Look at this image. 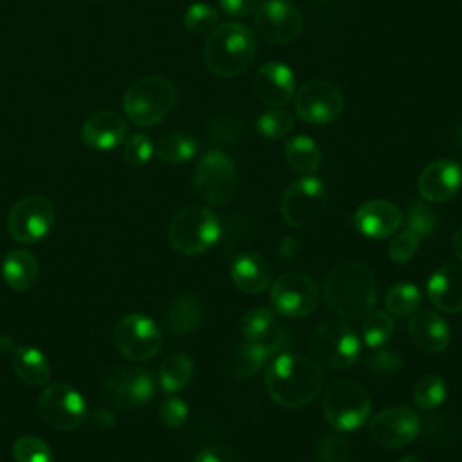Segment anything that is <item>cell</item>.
Listing matches in <instances>:
<instances>
[{"label": "cell", "mask_w": 462, "mask_h": 462, "mask_svg": "<svg viewBox=\"0 0 462 462\" xmlns=\"http://www.w3.org/2000/svg\"><path fill=\"white\" fill-rule=\"evenodd\" d=\"M323 386V372L310 357L280 352L265 372V390L283 408H301L312 402Z\"/></svg>", "instance_id": "obj_1"}, {"label": "cell", "mask_w": 462, "mask_h": 462, "mask_svg": "<svg viewBox=\"0 0 462 462\" xmlns=\"http://www.w3.org/2000/svg\"><path fill=\"white\" fill-rule=\"evenodd\" d=\"M325 301L341 318L366 316L377 301V282L363 262L348 260L332 267L323 285Z\"/></svg>", "instance_id": "obj_2"}, {"label": "cell", "mask_w": 462, "mask_h": 462, "mask_svg": "<svg viewBox=\"0 0 462 462\" xmlns=\"http://www.w3.org/2000/svg\"><path fill=\"white\" fill-rule=\"evenodd\" d=\"M256 56V38L253 31L238 22L220 23L211 31L204 61L208 69L220 78H235L245 72Z\"/></svg>", "instance_id": "obj_3"}, {"label": "cell", "mask_w": 462, "mask_h": 462, "mask_svg": "<svg viewBox=\"0 0 462 462\" xmlns=\"http://www.w3.org/2000/svg\"><path fill=\"white\" fill-rule=\"evenodd\" d=\"M177 103V88L164 76H143L128 85L123 96L125 116L137 126L161 123Z\"/></svg>", "instance_id": "obj_4"}, {"label": "cell", "mask_w": 462, "mask_h": 462, "mask_svg": "<svg viewBox=\"0 0 462 462\" xmlns=\"http://www.w3.org/2000/svg\"><path fill=\"white\" fill-rule=\"evenodd\" d=\"M220 222L206 206L191 204L175 213L168 227L171 247L186 256H197L213 247L220 238Z\"/></svg>", "instance_id": "obj_5"}, {"label": "cell", "mask_w": 462, "mask_h": 462, "mask_svg": "<svg viewBox=\"0 0 462 462\" xmlns=\"http://www.w3.org/2000/svg\"><path fill=\"white\" fill-rule=\"evenodd\" d=\"M310 359L328 368H346L361 354V341L356 330L341 319L319 323L309 337Z\"/></svg>", "instance_id": "obj_6"}, {"label": "cell", "mask_w": 462, "mask_h": 462, "mask_svg": "<svg viewBox=\"0 0 462 462\" xmlns=\"http://www.w3.org/2000/svg\"><path fill=\"white\" fill-rule=\"evenodd\" d=\"M372 401L359 383L339 379L328 384L323 397V417L336 431H354L370 415Z\"/></svg>", "instance_id": "obj_7"}, {"label": "cell", "mask_w": 462, "mask_h": 462, "mask_svg": "<svg viewBox=\"0 0 462 462\" xmlns=\"http://www.w3.org/2000/svg\"><path fill=\"white\" fill-rule=\"evenodd\" d=\"M193 188L213 206L227 204L238 189V173L233 161L220 150L204 153L193 171Z\"/></svg>", "instance_id": "obj_8"}, {"label": "cell", "mask_w": 462, "mask_h": 462, "mask_svg": "<svg viewBox=\"0 0 462 462\" xmlns=\"http://www.w3.org/2000/svg\"><path fill=\"white\" fill-rule=\"evenodd\" d=\"M327 208V188L314 175H300L294 179L280 202L285 222L292 227H309L319 220Z\"/></svg>", "instance_id": "obj_9"}, {"label": "cell", "mask_w": 462, "mask_h": 462, "mask_svg": "<svg viewBox=\"0 0 462 462\" xmlns=\"http://www.w3.org/2000/svg\"><path fill=\"white\" fill-rule=\"evenodd\" d=\"M116 348L130 361H148L162 348L161 327L144 314L132 312L123 316L112 330Z\"/></svg>", "instance_id": "obj_10"}, {"label": "cell", "mask_w": 462, "mask_h": 462, "mask_svg": "<svg viewBox=\"0 0 462 462\" xmlns=\"http://www.w3.org/2000/svg\"><path fill=\"white\" fill-rule=\"evenodd\" d=\"M38 411L51 428L70 431L88 419L83 395L65 381L51 383L38 397Z\"/></svg>", "instance_id": "obj_11"}, {"label": "cell", "mask_w": 462, "mask_h": 462, "mask_svg": "<svg viewBox=\"0 0 462 462\" xmlns=\"http://www.w3.org/2000/svg\"><path fill=\"white\" fill-rule=\"evenodd\" d=\"M56 222V208L43 195L20 199L7 215V231L20 244H38Z\"/></svg>", "instance_id": "obj_12"}, {"label": "cell", "mask_w": 462, "mask_h": 462, "mask_svg": "<svg viewBox=\"0 0 462 462\" xmlns=\"http://www.w3.org/2000/svg\"><path fill=\"white\" fill-rule=\"evenodd\" d=\"M101 390L112 408L132 410L153 397L155 384L150 372L141 366H117L105 375Z\"/></svg>", "instance_id": "obj_13"}, {"label": "cell", "mask_w": 462, "mask_h": 462, "mask_svg": "<svg viewBox=\"0 0 462 462\" xmlns=\"http://www.w3.org/2000/svg\"><path fill=\"white\" fill-rule=\"evenodd\" d=\"M345 106L343 92L330 81L312 79L296 92V116L312 125H327L339 117Z\"/></svg>", "instance_id": "obj_14"}, {"label": "cell", "mask_w": 462, "mask_h": 462, "mask_svg": "<svg viewBox=\"0 0 462 462\" xmlns=\"http://www.w3.org/2000/svg\"><path fill=\"white\" fill-rule=\"evenodd\" d=\"M319 301V291L312 278L303 273H285L271 287V303L276 312L287 318L312 314Z\"/></svg>", "instance_id": "obj_15"}, {"label": "cell", "mask_w": 462, "mask_h": 462, "mask_svg": "<svg viewBox=\"0 0 462 462\" xmlns=\"http://www.w3.org/2000/svg\"><path fill=\"white\" fill-rule=\"evenodd\" d=\"M253 23L254 31L274 45L291 43L303 27L300 9L289 0H265L254 11Z\"/></svg>", "instance_id": "obj_16"}, {"label": "cell", "mask_w": 462, "mask_h": 462, "mask_svg": "<svg viewBox=\"0 0 462 462\" xmlns=\"http://www.w3.org/2000/svg\"><path fill=\"white\" fill-rule=\"evenodd\" d=\"M420 431L419 415L408 406H390L379 411L368 422L370 439L386 449L404 448L417 439Z\"/></svg>", "instance_id": "obj_17"}, {"label": "cell", "mask_w": 462, "mask_h": 462, "mask_svg": "<svg viewBox=\"0 0 462 462\" xmlns=\"http://www.w3.org/2000/svg\"><path fill=\"white\" fill-rule=\"evenodd\" d=\"M289 339V332L285 328H278V332L267 341H245L236 345L229 359L231 372L242 379L253 377L262 370L273 354L285 352Z\"/></svg>", "instance_id": "obj_18"}, {"label": "cell", "mask_w": 462, "mask_h": 462, "mask_svg": "<svg viewBox=\"0 0 462 462\" xmlns=\"http://www.w3.org/2000/svg\"><path fill=\"white\" fill-rule=\"evenodd\" d=\"M404 217L401 209L390 200L374 199L357 208L354 213V227L366 238L383 240L397 233Z\"/></svg>", "instance_id": "obj_19"}, {"label": "cell", "mask_w": 462, "mask_h": 462, "mask_svg": "<svg viewBox=\"0 0 462 462\" xmlns=\"http://www.w3.org/2000/svg\"><path fill=\"white\" fill-rule=\"evenodd\" d=\"M253 90L260 101L278 108L292 99L296 79L292 70L280 61H267L253 76Z\"/></svg>", "instance_id": "obj_20"}, {"label": "cell", "mask_w": 462, "mask_h": 462, "mask_svg": "<svg viewBox=\"0 0 462 462\" xmlns=\"http://www.w3.org/2000/svg\"><path fill=\"white\" fill-rule=\"evenodd\" d=\"M462 184V170L451 159L430 162L419 175L417 189L428 202H444L457 195Z\"/></svg>", "instance_id": "obj_21"}, {"label": "cell", "mask_w": 462, "mask_h": 462, "mask_svg": "<svg viewBox=\"0 0 462 462\" xmlns=\"http://www.w3.org/2000/svg\"><path fill=\"white\" fill-rule=\"evenodd\" d=\"M126 119L114 110H99L90 114L81 125V141L94 150L108 152L123 144L126 139Z\"/></svg>", "instance_id": "obj_22"}, {"label": "cell", "mask_w": 462, "mask_h": 462, "mask_svg": "<svg viewBox=\"0 0 462 462\" xmlns=\"http://www.w3.org/2000/svg\"><path fill=\"white\" fill-rule=\"evenodd\" d=\"M426 292L440 312L462 310V263H444L428 280Z\"/></svg>", "instance_id": "obj_23"}, {"label": "cell", "mask_w": 462, "mask_h": 462, "mask_svg": "<svg viewBox=\"0 0 462 462\" xmlns=\"http://www.w3.org/2000/svg\"><path fill=\"white\" fill-rule=\"evenodd\" d=\"M408 336L417 348L428 354H440L449 345V328L433 310L413 312L408 321Z\"/></svg>", "instance_id": "obj_24"}, {"label": "cell", "mask_w": 462, "mask_h": 462, "mask_svg": "<svg viewBox=\"0 0 462 462\" xmlns=\"http://www.w3.org/2000/svg\"><path fill=\"white\" fill-rule=\"evenodd\" d=\"M14 375L29 386H43L51 377V365L42 350L31 345H14L5 350Z\"/></svg>", "instance_id": "obj_25"}, {"label": "cell", "mask_w": 462, "mask_h": 462, "mask_svg": "<svg viewBox=\"0 0 462 462\" xmlns=\"http://www.w3.org/2000/svg\"><path fill=\"white\" fill-rule=\"evenodd\" d=\"M231 280L245 294H260L271 283V265L258 253H242L233 260Z\"/></svg>", "instance_id": "obj_26"}, {"label": "cell", "mask_w": 462, "mask_h": 462, "mask_svg": "<svg viewBox=\"0 0 462 462\" xmlns=\"http://www.w3.org/2000/svg\"><path fill=\"white\" fill-rule=\"evenodd\" d=\"M204 305L195 294H179L166 307V325L173 334H191L204 321Z\"/></svg>", "instance_id": "obj_27"}, {"label": "cell", "mask_w": 462, "mask_h": 462, "mask_svg": "<svg viewBox=\"0 0 462 462\" xmlns=\"http://www.w3.org/2000/svg\"><path fill=\"white\" fill-rule=\"evenodd\" d=\"M38 260L25 249H13L2 262V278L5 285L16 292L31 289L38 278Z\"/></svg>", "instance_id": "obj_28"}, {"label": "cell", "mask_w": 462, "mask_h": 462, "mask_svg": "<svg viewBox=\"0 0 462 462\" xmlns=\"http://www.w3.org/2000/svg\"><path fill=\"white\" fill-rule=\"evenodd\" d=\"M287 164L300 175H312L321 166V150L309 135H294L283 148Z\"/></svg>", "instance_id": "obj_29"}, {"label": "cell", "mask_w": 462, "mask_h": 462, "mask_svg": "<svg viewBox=\"0 0 462 462\" xmlns=\"http://www.w3.org/2000/svg\"><path fill=\"white\" fill-rule=\"evenodd\" d=\"M193 379V361L186 354H170L159 366V384L164 392L175 393Z\"/></svg>", "instance_id": "obj_30"}, {"label": "cell", "mask_w": 462, "mask_h": 462, "mask_svg": "<svg viewBox=\"0 0 462 462\" xmlns=\"http://www.w3.org/2000/svg\"><path fill=\"white\" fill-rule=\"evenodd\" d=\"M278 321L271 309L254 307L249 309L238 323V330L245 341H267L278 332Z\"/></svg>", "instance_id": "obj_31"}, {"label": "cell", "mask_w": 462, "mask_h": 462, "mask_svg": "<svg viewBox=\"0 0 462 462\" xmlns=\"http://www.w3.org/2000/svg\"><path fill=\"white\" fill-rule=\"evenodd\" d=\"M197 150H199L197 139L182 132H171L162 135L155 146L157 157L162 162H170V164H180V162L191 161Z\"/></svg>", "instance_id": "obj_32"}, {"label": "cell", "mask_w": 462, "mask_h": 462, "mask_svg": "<svg viewBox=\"0 0 462 462\" xmlns=\"http://www.w3.org/2000/svg\"><path fill=\"white\" fill-rule=\"evenodd\" d=\"M446 395H448L446 381H444L440 375H433V374L422 375V377L413 384V390H411L413 402H415L420 410H426V411L439 408V406L444 402Z\"/></svg>", "instance_id": "obj_33"}, {"label": "cell", "mask_w": 462, "mask_h": 462, "mask_svg": "<svg viewBox=\"0 0 462 462\" xmlns=\"http://www.w3.org/2000/svg\"><path fill=\"white\" fill-rule=\"evenodd\" d=\"M420 291L413 283H395L384 294V307L395 316L413 314L420 305Z\"/></svg>", "instance_id": "obj_34"}, {"label": "cell", "mask_w": 462, "mask_h": 462, "mask_svg": "<svg viewBox=\"0 0 462 462\" xmlns=\"http://www.w3.org/2000/svg\"><path fill=\"white\" fill-rule=\"evenodd\" d=\"M393 319L384 310L368 312L363 321V341L366 346L375 348L384 345L393 334Z\"/></svg>", "instance_id": "obj_35"}, {"label": "cell", "mask_w": 462, "mask_h": 462, "mask_svg": "<svg viewBox=\"0 0 462 462\" xmlns=\"http://www.w3.org/2000/svg\"><path fill=\"white\" fill-rule=\"evenodd\" d=\"M437 215L428 204L415 200L408 206L406 229L411 231L419 240L430 238L437 231Z\"/></svg>", "instance_id": "obj_36"}, {"label": "cell", "mask_w": 462, "mask_h": 462, "mask_svg": "<svg viewBox=\"0 0 462 462\" xmlns=\"http://www.w3.org/2000/svg\"><path fill=\"white\" fill-rule=\"evenodd\" d=\"M14 462H52V449L36 435H22L13 442Z\"/></svg>", "instance_id": "obj_37"}, {"label": "cell", "mask_w": 462, "mask_h": 462, "mask_svg": "<svg viewBox=\"0 0 462 462\" xmlns=\"http://www.w3.org/2000/svg\"><path fill=\"white\" fill-rule=\"evenodd\" d=\"M294 126V117L287 110L273 108L256 119V130L265 139H282L285 137Z\"/></svg>", "instance_id": "obj_38"}, {"label": "cell", "mask_w": 462, "mask_h": 462, "mask_svg": "<svg viewBox=\"0 0 462 462\" xmlns=\"http://www.w3.org/2000/svg\"><path fill=\"white\" fill-rule=\"evenodd\" d=\"M402 357L395 348L390 346H375L372 348L366 357H365V368L372 374H379V375H392L402 370Z\"/></svg>", "instance_id": "obj_39"}, {"label": "cell", "mask_w": 462, "mask_h": 462, "mask_svg": "<svg viewBox=\"0 0 462 462\" xmlns=\"http://www.w3.org/2000/svg\"><path fill=\"white\" fill-rule=\"evenodd\" d=\"M316 462H348L350 444L339 433L323 435L314 448Z\"/></svg>", "instance_id": "obj_40"}, {"label": "cell", "mask_w": 462, "mask_h": 462, "mask_svg": "<svg viewBox=\"0 0 462 462\" xmlns=\"http://www.w3.org/2000/svg\"><path fill=\"white\" fill-rule=\"evenodd\" d=\"M217 22H218V11L211 5H208V4H202V2L191 4L186 9L184 18H182L184 27L191 32L209 31L217 25Z\"/></svg>", "instance_id": "obj_41"}, {"label": "cell", "mask_w": 462, "mask_h": 462, "mask_svg": "<svg viewBox=\"0 0 462 462\" xmlns=\"http://www.w3.org/2000/svg\"><path fill=\"white\" fill-rule=\"evenodd\" d=\"M153 155V143L146 134H134L128 139H125L123 146V159L130 166H143L146 164Z\"/></svg>", "instance_id": "obj_42"}, {"label": "cell", "mask_w": 462, "mask_h": 462, "mask_svg": "<svg viewBox=\"0 0 462 462\" xmlns=\"http://www.w3.org/2000/svg\"><path fill=\"white\" fill-rule=\"evenodd\" d=\"M419 242L420 240L408 229L401 231V233H393L390 245H388V254H390L392 262H395V263L410 262L419 249Z\"/></svg>", "instance_id": "obj_43"}, {"label": "cell", "mask_w": 462, "mask_h": 462, "mask_svg": "<svg viewBox=\"0 0 462 462\" xmlns=\"http://www.w3.org/2000/svg\"><path fill=\"white\" fill-rule=\"evenodd\" d=\"M188 404L179 397H168L159 408V419L166 428H180L188 419Z\"/></svg>", "instance_id": "obj_44"}, {"label": "cell", "mask_w": 462, "mask_h": 462, "mask_svg": "<svg viewBox=\"0 0 462 462\" xmlns=\"http://www.w3.org/2000/svg\"><path fill=\"white\" fill-rule=\"evenodd\" d=\"M193 462H240L235 451L224 446H209L197 453Z\"/></svg>", "instance_id": "obj_45"}, {"label": "cell", "mask_w": 462, "mask_h": 462, "mask_svg": "<svg viewBox=\"0 0 462 462\" xmlns=\"http://www.w3.org/2000/svg\"><path fill=\"white\" fill-rule=\"evenodd\" d=\"M218 4L226 14L244 18L258 9L260 0H218Z\"/></svg>", "instance_id": "obj_46"}, {"label": "cell", "mask_w": 462, "mask_h": 462, "mask_svg": "<svg viewBox=\"0 0 462 462\" xmlns=\"http://www.w3.org/2000/svg\"><path fill=\"white\" fill-rule=\"evenodd\" d=\"M88 417H90V422H92L94 426L103 428V430L112 428V426L116 424V415H114L110 410H106V408H97V410H94Z\"/></svg>", "instance_id": "obj_47"}, {"label": "cell", "mask_w": 462, "mask_h": 462, "mask_svg": "<svg viewBox=\"0 0 462 462\" xmlns=\"http://www.w3.org/2000/svg\"><path fill=\"white\" fill-rule=\"evenodd\" d=\"M451 251L453 254L462 260V224L457 227V231L453 233V238H451Z\"/></svg>", "instance_id": "obj_48"}, {"label": "cell", "mask_w": 462, "mask_h": 462, "mask_svg": "<svg viewBox=\"0 0 462 462\" xmlns=\"http://www.w3.org/2000/svg\"><path fill=\"white\" fill-rule=\"evenodd\" d=\"M296 249H298V244L291 238V236H285V240H282L280 244V254L282 256H294L296 254Z\"/></svg>", "instance_id": "obj_49"}, {"label": "cell", "mask_w": 462, "mask_h": 462, "mask_svg": "<svg viewBox=\"0 0 462 462\" xmlns=\"http://www.w3.org/2000/svg\"><path fill=\"white\" fill-rule=\"evenodd\" d=\"M399 462H424V458H420L419 455H404Z\"/></svg>", "instance_id": "obj_50"}, {"label": "cell", "mask_w": 462, "mask_h": 462, "mask_svg": "<svg viewBox=\"0 0 462 462\" xmlns=\"http://www.w3.org/2000/svg\"><path fill=\"white\" fill-rule=\"evenodd\" d=\"M88 2H105V0H88Z\"/></svg>", "instance_id": "obj_51"}]
</instances>
